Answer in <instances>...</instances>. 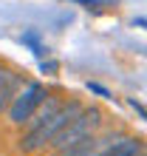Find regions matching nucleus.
Returning <instances> with one entry per match:
<instances>
[{"instance_id": "obj_1", "label": "nucleus", "mask_w": 147, "mask_h": 156, "mask_svg": "<svg viewBox=\"0 0 147 156\" xmlns=\"http://www.w3.org/2000/svg\"><path fill=\"white\" fill-rule=\"evenodd\" d=\"M82 108H85V102H82V99H65V102L60 105V111L54 114L45 125H40V128H34V131H26V133H23L20 151H23V153H37V151H43L45 145H48L68 122H74V119H77V114L82 111Z\"/></svg>"}, {"instance_id": "obj_2", "label": "nucleus", "mask_w": 147, "mask_h": 156, "mask_svg": "<svg viewBox=\"0 0 147 156\" xmlns=\"http://www.w3.org/2000/svg\"><path fill=\"white\" fill-rule=\"evenodd\" d=\"M99 128H102V111H99L96 105H91V108L85 105V108L77 114V119L68 122L48 145H45V148H51V151L71 148V145H77V142H82V139H88V136H94Z\"/></svg>"}, {"instance_id": "obj_3", "label": "nucleus", "mask_w": 147, "mask_h": 156, "mask_svg": "<svg viewBox=\"0 0 147 156\" xmlns=\"http://www.w3.org/2000/svg\"><path fill=\"white\" fill-rule=\"evenodd\" d=\"M45 94H48V91H45V85L40 80H23V85L17 88L14 99L6 108L9 122H12L14 128H23L26 122H29V116L37 111V105L45 99Z\"/></svg>"}, {"instance_id": "obj_4", "label": "nucleus", "mask_w": 147, "mask_h": 156, "mask_svg": "<svg viewBox=\"0 0 147 156\" xmlns=\"http://www.w3.org/2000/svg\"><path fill=\"white\" fill-rule=\"evenodd\" d=\"M23 74L17 68H12V66H0V116L6 114V108H9V102L14 99V94H17V88L23 85Z\"/></svg>"}, {"instance_id": "obj_5", "label": "nucleus", "mask_w": 147, "mask_h": 156, "mask_svg": "<svg viewBox=\"0 0 147 156\" xmlns=\"http://www.w3.org/2000/svg\"><path fill=\"white\" fill-rule=\"evenodd\" d=\"M62 102H65L62 97H57V94H45V99H43L40 105H37V111L29 116V122H26L23 128H26V131H34V128L45 125V122H48V119H51L54 114L60 111V105H62Z\"/></svg>"}, {"instance_id": "obj_6", "label": "nucleus", "mask_w": 147, "mask_h": 156, "mask_svg": "<svg viewBox=\"0 0 147 156\" xmlns=\"http://www.w3.org/2000/svg\"><path fill=\"white\" fill-rule=\"evenodd\" d=\"M94 142H96V133L88 136V139H82V142H77V145H71V148L54 151V156H91V151H94Z\"/></svg>"}, {"instance_id": "obj_7", "label": "nucleus", "mask_w": 147, "mask_h": 156, "mask_svg": "<svg viewBox=\"0 0 147 156\" xmlns=\"http://www.w3.org/2000/svg\"><path fill=\"white\" fill-rule=\"evenodd\" d=\"M88 91H94V94H99L102 99H113V94L105 88V85H99V82H88Z\"/></svg>"}, {"instance_id": "obj_8", "label": "nucleus", "mask_w": 147, "mask_h": 156, "mask_svg": "<svg viewBox=\"0 0 147 156\" xmlns=\"http://www.w3.org/2000/svg\"><path fill=\"white\" fill-rule=\"evenodd\" d=\"M74 3H82L85 9H91V6H96V3H108V0H74Z\"/></svg>"}, {"instance_id": "obj_9", "label": "nucleus", "mask_w": 147, "mask_h": 156, "mask_svg": "<svg viewBox=\"0 0 147 156\" xmlns=\"http://www.w3.org/2000/svg\"><path fill=\"white\" fill-rule=\"evenodd\" d=\"M43 74H45V71H48V74H54V71H57V62H43Z\"/></svg>"}, {"instance_id": "obj_10", "label": "nucleus", "mask_w": 147, "mask_h": 156, "mask_svg": "<svg viewBox=\"0 0 147 156\" xmlns=\"http://www.w3.org/2000/svg\"><path fill=\"white\" fill-rule=\"evenodd\" d=\"M133 156H147V151H142V153H133Z\"/></svg>"}]
</instances>
